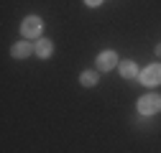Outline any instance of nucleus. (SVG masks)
I'll list each match as a JSON object with an SVG mask.
<instances>
[{
    "instance_id": "obj_3",
    "label": "nucleus",
    "mask_w": 161,
    "mask_h": 153,
    "mask_svg": "<svg viewBox=\"0 0 161 153\" xmlns=\"http://www.w3.org/2000/svg\"><path fill=\"white\" fill-rule=\"evenodd\" d=\"M21 31H23V36H28V38L38 36V33H41V18H38V15H28L26 21H23V26H21Z\"/></svg>"
},
{
    "instance_id": "obj_7",
    "label": "nucleus",
    "mask_w": 161,
    "mask_h": 153,
    "mask_svg": "<svg viewBox=\"0 0 161 153\" xmlns=\"http://www.w3.org/2000/svg\"><path fill=\"white\" fill-rule=\"evenodd\" d=\"M120 71H123V76H128V79L138 74V69H136V64H133V61H123V64H120Z\"/></svg>"
},
{
    "instance_id": "obj_10",
    "label": "nucleus",
    "mask_w": 161,
    "mask_h": 153,
    "mask_svg": "<svg viewBox=\"0 0 161 153\" xmlns=\"http://www.w3.org/2000/svg\"><path fill=\"white\" fill-rule=\"evenodd\" d=\"M156 51H158V54H161V46H156Z\"/></svg>"
},
{
    "instance_id": "obj_4",
    "label": "nucleus",
    "mask_w": 161,
    "mask_h": 153,
    "mask_svg": "<svg viewBox=\"0 0 161 153\" xmlns=\"http://www.w3.org/2000/svg\"><path fill=\"white\" fill-rule=\"evenodd\" d=\"M97 66L103 69V71H110L113 66H118V56L113 51H103V54L97 56Z\"/></svg>"
},
{
    "instance_id": "obj_2",
    "label": "nucleus",
    "mask_w": 161,
    "mask_h": 153,
    "mask_svg": "<svg viewBox=\"0 0 161 153\" xmlns=\"http://www.w3.org/2000/svg\"><path fill=\"white\" fill-rule=\"evenodd\" d=\"M161 110V97L158 94H146V97H141L138 102V112H143V115H153Z\"/></svg>"
},
{
    "instance_id": "obj_6",
    "label": "nucleus",
    "mask_w": 161,
    "mask_h": 153,
    "mask_svg": "<svg viewBox=\"0 0 161 153\" xmlns=\"http://www.w3.org/2000/svg\"><path fill=\"white\" fill-rule=\"evenodd\" d=\"M36 54H38V56H49V54H51V41H49V38L36 41Z\"/></svg>"
},
{
    "instance_id": "obj_9",
    "label": "nucleus",
    "mask_w": 161,
    "mask_h": 153,
    "mask_svg": "<svg viewBox=\"0 0 161 153\" xmlns=\"http://www.w3.org/2000/svg\"><path fill=\"white\" fill-rule=\"evenodd\" d=\"M85 3H87V5H92V8H97L100 3H103V0H85Z\"/></svg>"
},
{
    "instance_id": "obj_5",
    "label": "nucleus",
    "mask_w": 161,
    "mask_h": 153,
    "mask_svg": "<svg viewBox=\"0 0 161 153\" xmlns=\"http://www.w3.org/2000/svg\"><path fill=\"white\" fill-rule=\"evenodd\" d=\"M31 51H33V46H31V44H26V41H21V44H15V46H13V56H18V59L28 56Z\"/></svg>"
},
{
    "instance_id": "obj_8",
    "label": "nucleus",
    "mask_w": 161,
    "mask_h": 153,
    "mask_svg": "<svg viewBox=\"0 0 161 153\" xmlns=\"http://www.w3.org/2000/svg\"><path fill=\"white\" fill-rule=\"evenodd\" d=\"M82 84H85V87L97 84V74H95V71H85V74H82Z\"/></svg>"
},
{
    "instance_id": "obj_1",
    "label": "nucleus",
    "mask_w": 161,
    "mask_h": 153,
    "mask_svg": "<svg viewBox=\"0 0 161 153\" xmlns=\"http://www.w3.org/2000/svg\"><path fill=\"white\" fill-rule=\"evenodd\" d=\"M141 84H146V87H156V84H161V64L146 66L143 71H141Z\"/></svg>"
}]
</instances>
